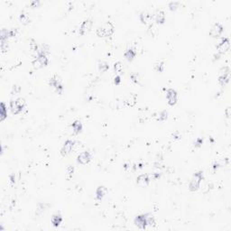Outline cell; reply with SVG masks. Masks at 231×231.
Returning a JSON list of instances; mask_svg holds the SVG:
<instances>
[{
  "label": "cell",
  "instance_id": "1",
  "mask_svg": "<svg viewBox=\"0 0 231 231\" xmlns=\"http://www.w3.org/2000/svg\"><path fill=\"white\" fill-rule=\"evenodd\" d=\"M114 25L110 21H108L99 26L97 29L96 34L99 37H109L114 34Z\"/></svg>",
  "mask_w": 231,
  "mask_h": 231
},
{
  "label": "cell",
  "instance_id": "2",
  "mask_svg": "<svg viewBox=\"0 0 231 231\" xmlns=\"http://www.w3.org/2000/svg\"><path fill=\"white\" fill-rule=\"evenodd\" d=\"M25 100L22 98L16 99L15 100H11L10 101V108L11 111L14 115H17L19 113H21L25 108Z\"/></svg>",
  "mask_w": 231,
  "mask_h": 231
},
{
  "label": "cell",
  "instance_id": "3",
  "mask_svg": "<svg viewBox=\"0 0 231 231\" xmlns=\"http://www.w3.org/2000/svg\"><path fill=\"white\" fill-rule=\"evenodd\" d=\"M203 178H204V176H203V172L200 171V172L196 173L193 175V177H192V179H191V182H190V184H189V189H190V191H196L200 188V182H201V181L203 180Z\"/></svg>",
  "mask_w": 231,
  "mask_h": 231
},
{
  "label": "cell",
  "instance_id": "4",
  "mask_svg": "<svg viewBox=\"0 0 231 231\" xmlns=\"http://www.w3.org/2000/svg\"><path fill=\"white\" fill-rule=\"evenodd\" d=\"M49 84L53 87L56 90V92L58 94H61L62 91H63V85L61 83V80L59 76L57 75H53L52 78L50 79L49 81Z\"/></svg>",
  "mask_w": 231,
  "mask_h": 231
},
{
  "label": "cell",
  "instance_id": "5",
  "mask_svg": "<svg viewBox=\"0 0 231 231\" xmlns=\"http://www.w3.org/2000/svg\"><path fill=\"white\" fill-rule=\"evenodd\" d=\"M48 62H49V60L47 58V55H37L33 61V66L36 69H39V68L47 66Z\"/></svg>",
  "mask_w": 231,
  "mask_h": 231
},
{
  "label": "cell",
  "instance_id": "6",
  "mask_svg": "<svg viewBox=\"0 0 231 231\" xmlns=\"http://www.w3.org/2000/svg\"><path fill=\"white\" fill-rule=\"evenodd\" d=\"M230 47V42L228 38H223L219 43L217 45V50H218V57L226 52Z\"/></svg>",
  "mask_w": 231,
  "mask_h": 231
},
{
  "label": "cell",
  "instance_id": "7",
  "mask_svg": "<svg viewBox=\"0 0 231 231\" xmlns=\"http://www.w3.org/2000/svg\"><path fill=\"white\" fill-rule=\"evenodd\" d=\"M135 226H137L141 229H145L147 227V214H142L135 217L134 220Z\"/></svg>",
  "mask_w": 231,
  "mask_h": 231
},
{
  "label": "cell",
  "instance_id": "8",
  "mask_svg": "<svg viewBox=\"0 0 231 231\" xmlns=\"http://www.w3.org/2000/svg\"><path fill=\"white\" fill-rule=\"evenodd\" d=\"M74 144H75V141L70 140V139L66 140L65 143H64V144H63V146H62V148L61 149V155L62 156L68 155L69 153L71 152V150H72Z\"/></svg>",
  "mask_w": 231,
  "mask_h": 231
},
{
  "label": "cell",
  "instance_id": "9",
  "mask_svg": "<svg viewBox=\"0 0 231 231\" xmlns=\"http://www.w3.org/2000/svg\"><path fill=\"white\" fill-rule=\"evenodd\" d=\"M91 161V155L88 151H84L81 153L77 157V162L81 164H87Z\"/></svg>",
  "mask_w": 231,
  "mask_h": 231
},
{
  "label": "cell",
  "instance_id": "10",
  "mask_svg": "<svg viewBox=\"0 0 231 231\" xmlns=\"http://www.w3.org/2000/svg\"><path fill=\"white\" fill-rule=\"evenodd\" d=\"M177 92L173 89H169L166 92V99L170 106H174L177 102Z\"/></svg>",
  "mask_w": 231,
  "mask_h": 231
},
{
  "label": "cell",
  "instance_id": "11",
  "mask_svg": "<svg viewBox=\"0 0 231 231\" xmlns=\"http://www.w3.org/2000/svg\"><path fill=\"white\" fill-rule=\"evenodd\" d=\"M223 31H224V28H223L222 25H220V24H215V25H213V27L211 28V30H210V32H209V34H210V36H212L213 38H217V37H218V36L221 35V34L223 33Z\"/></svg>",
  "mask_w": 231,
  "mask_h": 231
},
{
  "label": "cell",
  "instance_id": "12",
  "mask_svg": "<svg viewBox=\"0 0 231 231\" xmlns=\"http://www.w3.org/2000/svg\"><path fill=\"white\" fill-rule=\"evenodd\" d=\"M91 26H92V21H91L90 19H87V20L83 21L82 24L81 25L79 33H80L81 35H84L86 33H88L89 31H90Z\"/></svg>",
  "mask_w": 231,
  "mask_h": 231
},
{
  "label": "cell",
  "instance_id": "13",
  "mask_svg": "<svg viewBox=\"0 0 231 231\" xmlns=\"http://www.w3.org/2000/svg\"><path fill=\"white\" fill-rule=\"evenodd\" d=\"M149 182H150V178L147 174H141L136 179V183L140 187H145L149 184Z\"/></svg>",
  "mask_w": 231,
  "mask_h": 231
},
{
  "label": "cell",
  "instance_id": "14",
  "mask_svg": "<svg viewBox=\"0 0 231 231\" xmlns=\"http://www.w3.org/2000/svg\"><path fill=\"white\" fill-rule=\"evenodd\" d=\"M71 127H72V129H73V132H74L76 135H78V134H80V133L82 131L83 126H82V123H81V121L76 120V121H74V122L72 123Z\"/></svg>",
  "mask_w": 231,
  "mask_h": 231
},
{
  "label": "cell",
  "instance_id": "15",
  "mask_svg": "<svg viewBox=\"0 0 231 231\" xmlns=\"http://www.w3.org/2000/svg\"><path fill=\"white\" fill-rule=\"evenodd\" d=\"M61 222H62V216L60 213H56V214H54L52 216V224L53 227H58L61 225Z\"/></svg>",
  "mask_w": 231,
  "mask_h": 231
},
{
  "label": "cell",
  "instance_id": "16",
  "mask_svg": "<svg viewBox=\"0 0 231 231\" xmlns=\"http://www.w3.org/2000/svg\"><path fill=\"white\" fill-rule=\"evenodd\" d=\"M124 55H125V58H126L127 61H133V60L135 59V57L136 56V52H135V49L130 48V49H127V50L126 51V52H125Z\"/></svg>",
  "mask_w": 231,
  "mask_h": 231
},
{
  "label": "cell",
  "instance_id": "17",
  "mask_svg": "<svg viewBox=\"0 0 231 231\" xmlns=\"http://www.w3.org/2000/svg\"><path fill=\"white\" fill-rule=\"evenodd\" d=\"M155 21H156L157 24H160V25L164 24V21H165V15H164V12L162 11V10L157 11V12H156V15H155Z\"/></svg>",
  "mask_w": 231,
  "mask_h": 231
},
{
  "label": "cell",
  "instance_id": "18",
  "mask_svg": "<svg viewBox=\"0 0 231 231\" xmlns=\"http://www.w3.org/2000/svg\"><path fill=\"white\" fill-rule=\"evenodd\" d=\"M106 191H107V190H106V188L104 186L98 187L97 190H96V198H97V200H101L103 199V197L105 196Z\"/></svg>",
  "mask_w": 231,
  "mask_h": 231
},
{
  "label": "cell",
  "instance_id": "19",
  "mask_svg": "<svg viewBox=\"0 0 231 231\" xmlns=\"http://www.w3.org/2000/svg\"><path fill=\"white\" fill-rule=\"evenodd\" d=\"M140 20H141V22L143 23V24H146L147 22H149L152 18H153V16L150 14V13H148V12H146V11H144V12H142L141 14H140Z\"/></svg>",
  "mask_w": 231,
  "mask_h": 231
},
{
  "label": "cell",
  "instance_id": "20",
  "mask_svg": "<svg viewBox=\"0 0 231 231\" xmlns=\"http://www.w3.org/2000/svg\"><path fill=\"white\" fill-rule=\"evenodd\" d=\"M229 81V73H221L218 78V83L221 86L226 85Z\"/></svg>",
  "mask_w": 231,
  "mask_h": 231
},
{
  "label": "cell",
  "instance_id": "21",
  "mask_svg": "<svg viewBox=\"0 0 231 231\" xmlns=\"http://www.w3.org/2000/svg\"><path fill=\"white\" fill-rule=\"evenodd\" d=\"M37 55H47L49 53V47L46 44H42L38 47Z\"/></svg>",
  "mask_w": 231,
  "mask_h": 231
},
{
  "label": "cell",
  "instance_id": "22",
  "mask_svg": "<svg viewBox=\"0 0 231 231\" xmlns=\"http://www.w3.org/2000/svg\"><path fill=\"white\" fill-rule=\"evenodd\" d=\"M19 21L23 24V25H27L30 23V18H29V16L27 13L25 12H22L19 16Z\"/></svg>",
  "mask_w": 231,
  "mask_h": 231
},
{
  "label": "cell",
  "instance_id": "23",
  "mask_svg": "<svg viewBox=\"0 0 231 231\" xmlns=\"http://www.w3.org/2000/svg\"><path fill=\"white\" fill-rule=\"evenodd\" d=\"M0 116H1V121H4L7 117V108L4 102H1V108H0Z\"/></svg>",
  "mask_w": 231,
  "mask_h": 231
},
{
  "label": "cell",
  "instance_id": "24",
  "mask_svg": "<svg viewBox=\"0 0 231 231\" xmlns=\"http://www.w3.org/2000/svg\"><path fill=\"white\" fill-rule=\"evenodd\" d=\"M109 69V65L108 62L106 61H101L99 63V70L101 71V72H106Z\"/></svg>",
  "mask_w": 231,
  "mask_h": 231
},
{
  "label": "cell",
  "instance_id": "25",
  "mask_svg": "<svg viewBox=\"0 0 231 231\" xmlns=\"http://www.w3.org/2000/svg\"><path fill=\"white\" fill-rule=\"evenodd\" d=\"M114 69L116 70L117 73H121L122 70H123V65L120 61H117L114 64Z\"/></svg>",
  "mask_w": 231,
  "mask_h": 231
},
{
  "label": "cell",
  "instance_id": "26",
  "mask_svg": "<svg viewBox=\"0 0 231 231\" xmlns=\"http://www.w3.org/2000/svg\"><path fill=\"white\" fill-rule=\"evenodd\" d=\"M155 224V218H153V216L147 214V226H153Z\"/></svg>",
  "mask_w": 231,
  "mask_h": 231
},
{
  "label": "cell",
  "instance_id": "27",
  "mask_svg": "<svg viewBox=\"0 0 231 231\" xmlns=\"http://www.w3.org/2000/svg\"><path fill=\"white\" fill-rule=\"evenodd\" d=\"M167 117H168V112L164 110V111H163V112L160 114V116H159V117H158V120H160V121H164V120L167 119Z\"/></svg>",
  "mask_w": 231,
  "mask_h": 231
},
{
  "label": "cell",
  "instance_id": "28",
  "mask_svg": "<svg viewBox=\"0 0 231 231\" xmlns=\"http://www.w3.org/2000/svg\"><path fill=\"white\" fill-rule=\"evenodd\" d=\"M135 101H136V97H135L133 99H131V94H130V97L126 99V102L129 106H133L135 104Z\"/></svg>",
  "mask_w": 231,
  "mask_h": 231
},
{
  "label": "cell",
  "instance_id": "29",
  "mask_svg": "<svg viewBox=\"0 0 231 231\" xmlns=\"http://www.w3.org/2000/svg\"><path fill=\"white\" fill-rule=\"evenodd\" d=\"M164 61L159 62V63L156 65V70L159 71V72H162V71L164 70Z\"/></svg>",
  "mask_w": 231,
  "mask_h": 231
},
{
  "label": "cell",
  "instance_id": "30",
  "mask_svg": "<svg viewBox=\"0 0 231 231\" xmlns=\"http://www.w3.org/2000/svg\"><path fill=\"white\" fill-rule=\"evenodd\" d=\"M16 33H17V30H16V29H11V30H8V35H9V38L15 37V36L16 35Z\"/></svg>",
  "mask_w": 231,
  "mask_h": 231
},
{
  "label": "cell",
  "instance_id": "31",
  "mask_svg": "<svg viewBox=\"0 0 231 231\" xmlns=\"http://www.w3.org/2000/svg\"><path fill=\"white\" fill-rule=\"evenodd\" d=\"M178 5H179L178 2H171V3L169 4V7H170L171 10H175V9L177 8Z\"/></svg>",
  "mask_w": 231,
  "mask_h": 231
},
{
  "label": "cell",
  "instance_id": "32",
  "mask_svg": "<svg viewBox=\"0 0 231 231\" xmlns=\"http://www.w3.org/2000/svg\"><path fill=\"white\" fill-rule=\"evenodd\" d=\"M114 82H115V84H116V85H119V84H120V82H121V78H120V76H119V75H117V76L115 77Z\"/></svg>",
  "mask_w": 231,
  "mask_h": 231
},
{
  "label": "cell",
  "instance_id": "33",
  "mask_svg": "<svg viewBox=\"0 0 231 231\" xmlns=\"http://www.w3.org/2000/svg\"><path fill=\"white\" fill-rule=\"evenodd\" d=\"M131 79H132V81H134V82H138V77H137V75L136 74H132L131 75Z\"/></svg>",
  "mask_w": 231,
  "mask_h": 231
},
{
  "label": "cell",
  "instance_id": "34",
  "mask_svg": "<svg viewBox=\"0 0 231 231\" xmlns=\"http://www.w3.org/2000/svg\"><path fill=\"white\" fill-rule=\"evenodd\" d=\"M21 90V89H20V87L19 86H14V88H13V92L12 93H17V92H19Z\"/></svg>",
  "mask_w": 231,
  "mask_h": 231
},
{
  "label": "cell",
  "instance_id": "35",
  "mask_svg": "<svg viewBox=\"0 0 231 231\" xmlns=\"http://www.w3.org/2000/svg\"><path fill=\"white\" fill-rule=\"evenodd\" d=\"M67 171H68V173H69L70 175H71V174L73 173L74 168H73L72 166H69V167H68V169H67Z\"/></svg>",
  "mask_w": 231,
  "mask_h": 231
},
{
  "label": "cell",
  "instance_id": "36",
  "mask_svg": "<svg viewBox=\"0 0 231 231\" xmlns=\"http://www.w3.org/2000/svg\"><path fill=\"white\" fill-rule=\"evenodd\" d=\"M202 142H203V140H202L201 138H199V139H197V141H196V144H197V145H200V144H202Z\"/></svg>",
  "mask_w": 231,
  "mask_h": 231
},
{
  "label": "cell",
  "instance_id": "37",
  "mask_svg": "<svg viewBox=\"0 0 231 231\" xmlns=\"http://www.w3.org/2000/svg\"><path fill=\"white\" fill-rule=\"evenodd\" d=\"M31 5H32V6H34H34H37V5H39V2H36V1H34V2H32V3H31Z\"/></svg>",
  "mask_w": 231,
  "mask_h": 231
},
{
  "label": "cell",
  "instance_id": "38",
  "mask_svg": "<svg viewBox=\"0 0 231 231\" xmlns=\"http://www.w3.org/2000/svg\"><path fill=\"white\" fill-rule=\"evenodd\" d=\"M227 117H229V108H227Z\"/></svg>",
  "mask_w": 231,
  "mask_h": 231
}]
</instances>
